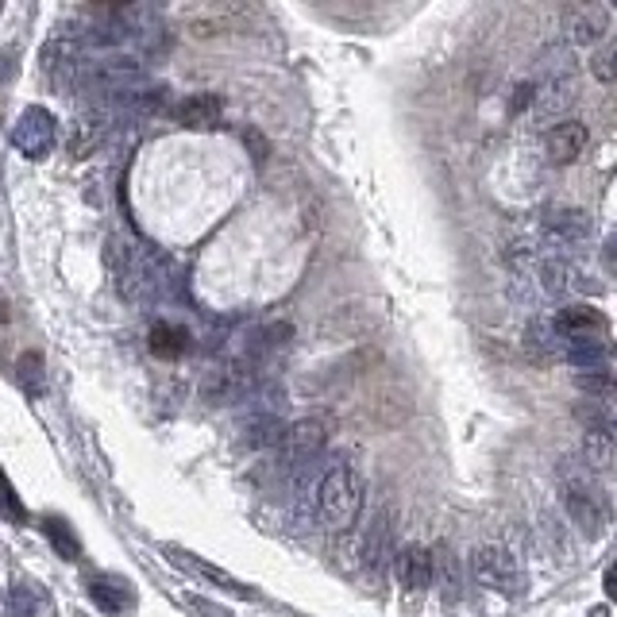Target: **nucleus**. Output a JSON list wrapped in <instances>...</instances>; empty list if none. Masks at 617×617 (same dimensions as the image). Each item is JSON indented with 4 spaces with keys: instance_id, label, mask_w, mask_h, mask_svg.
<instances>
[{
    "instance_id": "obj_1",
    "label": "nucleus",
    "mask_w": 617,
    "mask_h": 617,
    "mask_svg": "<svg viewBox=\"0 0 617 617\" xmlns=\"http://www.w3.org/2000/svg\"><path fill=\"white\" fill-rule=\"evenodd\" d=\"M363 505H366V482L359 475V467H351V463L328 467L325 479L317 482L321 525L333 528V533H348L359 521V513H363Z\"/></svg>"
},
{
    "instance_id": "obj_2",
    "label": "nucleus",
    "mask_w": 617,
    "mask_h": 617,
    "mask_svg": "<svg viewBox=\"0 0 617 617\" xmlns=\"http://www.w3.org/2000/svg\"><path fill=\"white\" fill-rule=\"evenodd\" d=\"M472 571L487 591H498V594H505V598H517V594L525 591V571H521V560L505 545L475 548Z\"/></svg>"
},
{
    "instance_id": "obj_3",
    "label": "nucleus",
    "mask_w": 617,
    "mask_h": 617,
    "mask_svg": "<svg viewBox=\"0 0 617 617\" xmlns=\"http://www.w3.org/2000/svg\"><path fill=\"white\" fill-rule=\"evenodd\" d=\"M328 436H333V421L328 417H305V421H293L290 429L282 432L278 447H282L286 467H308L317 463L321 452H325Z\"/></svg>"
},
{
    "instance_id": "obj_4",
    "label": "nucleus",
    "mask_w": 617,
    "mask_h": 617,
    "mask_svg": "<svg viewBox=\"0 0 617 617\" xmlns=\"http://www.w3.org/2000/svg\"><path fill=\"white\" fill-rule=\"evenodd\" d=\"M12 143L27 159H47L58 143V120L55 113H47L43 105H32L20 113L16 128H12Z\"/></svg>"
},
{
    "instance_id": "obj_5",
    "label": "nucleus",
    "mask_w": 617,
    "mask_h": 617,
    "mask_svg": "<svg viewBox=\"0 0 617 617\" xmlns=\"http://www.w3.org/2000/svg\"><path fill=\"white\" fill-rule=\"evenodd\" d=\"M563 510H568V517L575 521V528L586 536V540H598V536L606 533L609 510H606V498H602L594 487L568 482V490H563Z\"/></svg>"
},
{
    "instance_id": "obj_6",
    "label": "nucleus",
    "mask_w": 617,
    "mask_h": 617,
    "mask_svg": "<svg viewBox=\"0 0 617 617\" xmlns=\"http://www.w3.org/2000/svg\"><path fill=\"white\" fill-rule=\"evenodd\" d=\"M609 24H614L609 9L606 4H594V0L563 12V32H568V39L575 43V47H594V43H602L609 35Z\"/></svg>"
},
{
    "instance_id": "obj_7",
    "label": "nucleus",
    "mask_w": 617,
    "mask_h": 617,
    "mask_svg": "<svg viewBox=\"0 0 617 617\" xmlns=\"http://www.w3.org/2000/svg\"><path fill=\"white\" fill-rule=\"evenodd\" d=\"M606 328V317L594 305H563L552 317V333L560 340H602Z\"/></svg>"
},
{
    "instance_id": "obj_8",
    "label": "nucleus",
    "mask_w": 617,
    "mask_h": 617,
    "mask_svg": "<svg viewBox=\"0 0 617 617\" xmlns=\"http://www.w3.org/2000/svg\"><path fill=\"white\" fill-rule=\"evenodd\" d=\"M586 139H591L586 124H579V120H560L556 128H548L545 151H548V159H552L556 166H568V163H575L579 154L586 151Z\"/></svg>"
},
{
    "instance_id": "obj_9",
    "label": "nucleus",
    "mask_w": 617,
    "mask_h": 617,
    "mask_svg": "<svg viewBox=\"0 0 617 617\" xmlns=\"http://www.w3.org/2000/svg\"><path fill=\"white\" fill-rule=\"evenodd\" d=\"M171 560L178 563L182 571H194L197 579H205V583H212V586H220V591H228V594H236V598H255V591L247 583H240L236 575H228L224 568H212L209 560H201V556H194V552H182V548H171Z\"/></svg>"
},
{
    "instance_id": "obj_10",
    "label": "nucleus",
    "mask_w": 617,
    "mask_h": 617,
    "mask_svg": "<svg viewBox=\"0 0 617 617\" xmlns=\"http://www.w3.org/2000/svg\"><path fill=\"white\" fill-rule=\"evenodd\" d=\"M536 278H540V290L548 293V298H575V293H583L586 286H583V275H579V267L575 263H568V259H545L540 267H536Z\"/></svg>"
},
{
    "instance_id": "obj_11",
    "label": "nucleus",
    "mask_w": 617,
    "mask_h": 617,
    "mask_svg": "<svg viewBox=\"0 0 617 617\" xmlns=\"http://www.w3.org/2000/svg\"><path fill=\"white\" fill-rule=\"evenodd\" d=\"M85 594H90L93 606H97L101 614H108V617L124 614V609L131 606L128 579H116V575H90V583H85Z\"/></svg>"
},
{
    "instance_id": "obj_12",
    "label": "nucleus",
    "mask_w": 617,
    "mask_h": 617,
    "mask_svg": "<svg viewBox=\"0 0 617 617\" xmlns=\"http://www.w3.org/2000/svg\"><path fill=\"white\" fill-rule=\"evenodd\" d=\"M398 575L409 594H424L432 586V575H436V560H432L429 548L414 545L398 556Z\"/></svg>"
},
{
    "instance_id": "obj_13",
    "label": "nucleus",
    "mask_w": 617,
    "mask_h": 617,
    "mask_svg": "<svg viewBox=\"0 0 617 617\" xmlns=\"http://www.w3.org/2000/svg\"><path fill=\"white\" fill-rule=\"evenodd\" d=\"M224 116V101L217 93H194L178 105V120L194 131H209L217 128V120Z\"/></svg>"
},
{
    "instance_id": "obj_14",
    "label": "nucleus",
    "mask_w": 617,
    "mask_h": 617,
    "mask_svg": "<svg viewBox=\"0 0 617 617\" xmlns=\"http://www.w3.org/2000/svg\"><path fill=\"white\" fill-rule=\"evenodd\" d=\"M560 356L575 366L579 374H591V371H606L609 366V348L606 340H563L560 344Z\"/></svg>"
},
{
    "instance_id": "obj_15",
    "label": "nucleus",
    "mask_w": 617,
    "mask_h": 617,
    "mask_svg": "<svg viewBox=\"0 0 617 617\" xmlns=\"http://www.w3.org/2000/svg\"><path fill=\"white\" fill-rule=\"evenodd\" d=\"M247 391V379L240 366H220V371H212L209 379H205V398L212 401V406H228V401H240Z\"/></svg>"
},
{
    "instance_id": "obj_16",
    "label": "nucleus",
    "mask_w": 617,
    "mask_h": 617,
    "mask_svg": "<svg viewBox=\"0 0 617 617\" xmlns=\"http://www.w3.org/2000/svg\"><path fill=\"white\" fill-rule=\"evenodd\" d=\"M147 348L159 359H182L189 351V333L182 325H171V321H154L151 336H147Z\"/></svg>"
},
{
    "instance_id": "obj_17",
    "label": "nucleus",
    "mask_w": 617,
    "mask_h": 617,
    "mask_svg": "<svg viewBox=\"0 0 617 617\" xmlns=\"http://www.w3.org/2000/svg\"><path fill=\"white\" fill-rule=\"evenodd\" d=\"M43 533H47L50 548H55L62 560H82V540H78V533H73V525L66 517L47 513V517H43Z\"/></svg>"
},
{
    "instance_id": "obj_18",
    "label": "nucleus",
    "mask_w": 617,
    "mask_h": 617,
    "mask_svg": "<svg viewBox=\"0 0 617 617\" xmlns=\"http://www.w3.org/2000/svg\"><path fill=\"white\" fill-rule=\"evenodd\" d=\"M363 552H366V568H374V571H382V563L391 560V552H394V525H391V513H382V517L371 525Z\"/></svg>"
},
{
    "instance_id": "obj_19",
    "label": "nucleus",
    "mask_w": 617,
    "mask_h": 617,
    "mask_svg": "<svg viewBox=\"0 0 617 617\" xmlns=\"http://www.w3.org/2000/svg\"><path fill=\"white\" fill-rule=\"evenodd\" d=\"M586 232H591V224H586V217L575 209L552 212V217H548V236H552L556 244H579V240H586Z\"/></svg>"
},
{
    "instance_id": "obj_20",
    "label": "nucleus",
    "mask_w": 617,
    "mask_h": 617,
    "mask_svg": "<svg viewBox=\"0 0 617 617\" xmlns=\"http://www.w3.org/2000/svg\"><path fill=\"white\" fill-rule=\"evenodd\" d=\"M614 429H594V432H586V440H583V455H586V463H591L594 472H609L614 467Z\"/></svg>"
},
{
    "instance_id": "obj_21",
    "label": "nucleus",
    "mask_w": 617,
    "mask_h": 617,
    "mask_svg": "<svg viewBox=\"0 0 617 617\" xmlns=\"http://www.w3.org/2000/svg\"><path fill=\"white\" fill-rule=\"evenodd\" d=\"M0 521H9V525H27V505L20 502L16 487L4 472H0Z\"/></svg>"
},
{
    "instance_id": "obj_22",
    "label": "nucleus",
    "mask_w": 617,
    "mask_h": 617,
    "mask_svg": "<svg viewBox=\"0 0 617 617\" xmlns=\"http://www.w3.org/2000/svg\"><path fill=\"white\" fill-rule=\"evenodd\" d=\"M16 374H20V386H24L27 394H43V386H47V374H43V356L39 351H24L16 363Z\"/></svg>"
},
{
    "instance_id": "obj_23",
    "label": "nucleus",
    "mask_w": 617,
    "mask_h": 617,
    "mask_svg": "<svg viewBox=\"0 0 617 617\" xmlns=\"http://www.w3.org/2000/svg\"><path fill=\"white\" fill-rule=\"evenodd\" d=\"M35 614H39V594H35V586L16 583L9 591V617H35Z\"/></svg>"
},
{
    "instance_id": "obj_24",
    "label": "nucleus",
    "mask_w": 617,
    "mask_h": 617,
    "mask_svg": "<svg viewBox=\"0 0 617 617\" xmlns=\"http://www.w3.org/2000/svg\"><path fill=\"white\" fill-rule=\"evenodd\" d=\"M614 55H617V47H614V43H609V47H602L598 55H594V62H591L594 78H598L602 85H614V78H617V70H614Z\"/></svg>"
},
{
    "instance_id": "obj_25",
    "label": "nucleus",
    "mask_w": 617,
    "mask_h": 617,
    "mask_svg": "<svg viewBox=\"0 0 617 617\" xmlns=\"http://www.w3.org/2000/svg\"><path fill=\"white\" fill-rule=\"evenodd\" d=\"M525 108H533V82L513 90V113H525Z\"/></svg>"
},
{
    "instance_id": "obj_26",
    "label": "nucleus",
    "mask_w": 617,
    "mask_h": 617,
    "mask_svg": "<svg viewBox=\"0 0 617 617\" xmlns=\"http://www.w3.org/2000/svg\"><path fill=\"white\" fill-rule=\"evenodd\" d=\"M12 78H16V55L0 50V82H12Z\"/></svg>"
},
{
    "instance_id": "obj_27",
    "label": "nucleus",
    "mask_w": 617,
    "mask_h": 617,
    "mask_svg": "<svg viewBox=\"0 0 617 617\" xmlns=\"http://www.w3.org/2000/svg\"><path fill=\"white\" fill-rule=\"evenodd\" d=\"M244 143H252V147H255V159H259V163H263V159H267V154H270L267 139H263L259 131H244Z\"/></svg>"
},
{
    "instance_id": "obj_28",
    "label": "nucleus",
    "mask_w": 617,
    "mask_h": 617,
    "mask_svg": "<svg viewBox=\"0 0 617 617\" xmlns=\"http://www.w3.org/2000/svg\"><path fill=\"white\" fill-rule=\"evenodd\" d=\"M9 321V301H4V293H0V325Z\"/></svg>"
}]
</instances>
